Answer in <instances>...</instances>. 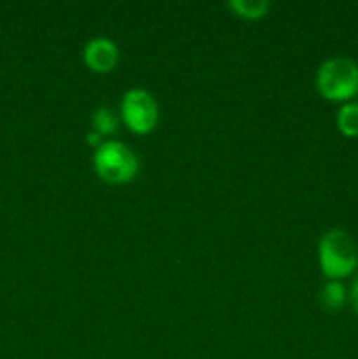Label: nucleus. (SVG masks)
<instances>
[{"label":"nucleus","mask_w":358,"mask_h":359,"mask_svg":"<svg viewBox=\"0 0 358 359\" xmlns=\"http://www.w3.org/2000/svg\"><path fill=\"white\" fill-rule=\"evenodd\" d=\"M318 262L330 280L350 277L358 266V248L353 237L340 228L329 230L318 244Z\"/></svg>","instance_id":"obj_1"},{"label":"nucleus","mask_w":358,"mask_h":359,"mask_svg":"<svg viewBox=\"0 0 358 359\" xmlns=\"http://www.w3.org/2000/svg\"><path fill=\"white\" fill-rule=\"evenodd\" d=\"M93 170L107 184H128L139 174V158L126 144L104 140L95 149Z\"/></svg>","instance_id":"obj_2"},{"label":"nucleus","mask_w":358,"mask_h":359,"mask_svg":"<svg viewBox=\"0 0 358 359\" xmlns=\"http://www.w3.org/2000/svg\"><path fill=\"white\" fill-rule=\"evenodd\" d=\"M316 88L330 102H350L358 93V63L347 56H332L319 65Z\"/></svg>","instance_id":"obj_3"},{"label":"nucleus","mask_w":358,"mask_h":359,"mask_svg":"<svg viewBox=\"0 0 358 359\" xmlns=\"http://www.w3.org/2000/svg\"><path fill=\"white\" fill-rule=\"evenodd\" d=\"M121 118L130 132L146 135L158 123V105L153 95L140 88L128 90L121 98Z\"/></svg>","instance_id":"obj_4"},{"label":"nucleus","mask_w":358,"mask_h":359,"mask_svg":"<svg viewBox=\"0 0 358 359\" xmlns=\"http://www.w3.org/2000/svg\"><path fill=\"white\" fill-rule=\"evenodd\" d=\"M84 65L95 74H107L116 69L119 62V49L114 41L107 37H93L83 49Z\"/></svg>","instance_id":"obj_5"},{"label":"nucleus","mask_w":358,"mask_h":359,"mask_svg":"<svg viewBox=\"0 0 358 359\" xmlns=\"http://www.w3.org/2000/svg\"><path fill=\"white\" fill-rule=\"evenodd\" d=\"M347 291L340 280H329L325 286L319 291V304L325 311L337 312L346 305L347 302Z\"/></svg>","instance_id":"obj_6"},{"label":"nucleus","mask_w":358,"mask_h":359,"mask_svg":"<svg viewBox=\"0 0 358 359\" xmlns=\"http://www.w3.org/2000/svg\"><path fill=\"white\" fill-rule=\"evenodd\" d=\"M232 13L237 18L248 21L262 20L269 14L270 4L267 0H230L228 2Z\"/></svg>","instance_id":"obj_7"},{"label":"nucleus","mask_w":358,"mask_h":359,"mask_svg":"<svg viewBox=\"0 0 358 359\" xmlns=\"http://www.w3.org/2000/svg\"><path fill=\"white\" fill-rule=\"evenodd\" d=\"M337 128L346 137H358V104L346 102L337 112Z\"/></svg>","instance_id":"obj_8"},{"label":"nucleus","mask_w":358,"mask_h":359,"mask_svg":"<svg viewBox=\"0 0 358 359\" xmlns=\"http://www.w3.org/2000/svg\"><path fill=\"white\" fill-rule=\"evenodd\" d=\"M116 126H118V118L109 107H98L91 114V128L100 137H107L114 133Z\"/></svg>","instance_id":"obj_9"},{"label":"nucleus","mask_w":358,"mask_h":359,"mask_svg":"<svg viewBox=\"0 0 358 359\" xmlns=\"http://www.w3.org/2000/svg\"><path fill=\"white\" fill-rule=\"evenodd\" d=\"M350 300H351V307H353V311L358 314V273H357V277H354L353 284H351Z\"/></svg>","instance_id":"obj_10"},{"label":"nucleus","mask_w":358,"mask_h":359,"mask_svg":"<svg viewBox=\"0 0 358 359\" xmlns=\"http://www.w3.org/2000/svg\"><path fill=\"white\" fill-rule=\"evenodd\" d=\"M86 139H88V144H90V146H93L95 149H97V147L100 146V144H102V137L98 135L97 132H93V130H91V132L88 133Z\"/></svg>","instance_id":"obj_11"}]
</instances>
